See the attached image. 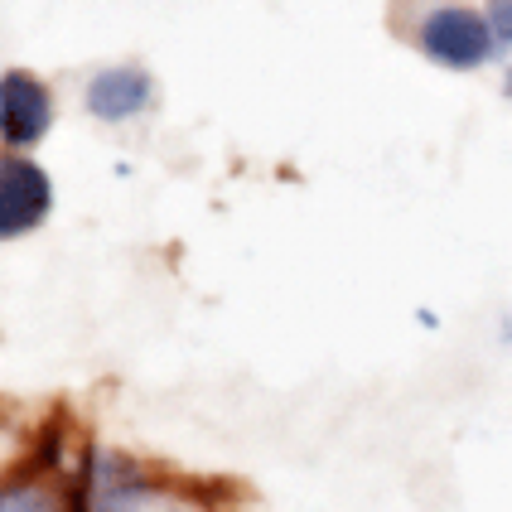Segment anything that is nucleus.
<instances>
[{"instance_id": "nucleus-7", "label": "nucleus", "mask_w": 512, "mask_h": 512, "mask_svg": "<svg viewBox=\"0 0 512 512\" xmlns=\"http://www.w3.org/2000/svg\"><path fill=\"white\" fill-rule=\"evenodd\" d=\"M484 20L498 39L503 58H512V0H484Z\"/></svg>"}, {"instance_id": "nucleus-1", "label": "nucleus", "mask_w": 512, "mask_h": 512, "mask_svg": "<svg viewBox=\"0 0 512 512\" xmlns=\"http://www.w3.org/2000/svg\"><path fill=\"white\" fill-rule=\"evenodd\" d=\"M83 512H228L218 488L160 474L126 450L92 445L78 464Z\"/></svg>"}, {"instance_id": "nucleus-4", "label": "nucleus", "mask_w": 512, "mask_h": 512, "mask_svg": "<svg viewBox=\"0 0 512 512\" xmlns=\"http://www.w3.org/2000/svg\"><path fill=\"white\" fill-rule=\"evenodd\" d=\"M54 131V92L29 68L0 73V145L5 150H34Z\"/></svg>"}, {"instance_id": "nucleus-9", "label": "nucleus", "mask_w": 512, "mask_h": 512, "mask_svg": "<svg viewBox=\"0 0 512 512\" xmlns=\"http://www.w3.org/2000/svg\"><path fill=\"white\" fill-rule=\"evenodd\" d=\"M498 87H503V102L512 107V58H503V83Z\"/></svg>"}, {"instance_id": "nucleus-6", "label": "nucleus", "mask_w": 512, "mask_h": 512, "mask_svg": "<svg viewBox=\"0 0 512 512\" xmlns=\"http://www.w3.org/2000/svg\"><path fill=\"white\" fill-rule=\"evenodd\" d=\"M0 512H83L78 474H63L58 464H20L0 479Z\"/></svg>"}, {"instance_id": "nucleus-2", "label": "nucleus", "mask_w": 512, "mask_h": 512, "mask_svg": "<svg viewBox=\"0 0 512 512\" xmlns=\"http://www.w3.org/2000/svg\"><path fill=\"white\" fill-rule=\"evenodd\" d=\"M397 34L445 73H484L503 49L474 0H397Z\"/></svg>"}, {"instance_id": "nucleus-5", "label": "nucleus", "mask_w": 512, "mask_h": 512, "mask_svg": "<svg viewBox=\"0 0 512 512\" xmlns=\"http://www.w3.org/2000/svg\"><path fill=\"white\" fill-rule=\"evenodd\" d=\"M83 107L102 126L136 121V116H145L155 107V78L145 68H136V63H112V68H102V73L87 78Z\"/></svg>"}, {"instance_id": "nucleus-8", "label": "nucleus", "mask_w": 512, "mask_h": 512, "mask_svg": "<svg viewBox=\"0 0 512 512\" xmlns=\"http://www.w3.org/2000/svg\"><path fill=\"white\" fill-rule=\"evenodd\" d=\"M25 450H29V435H25V430L0 426V479L20 469V455H25Z\"/></svg>"}, {"instance_id": "nucleus-3", "label": "nucleus", "mask_w": 512, "mask_h": 512, "mask_svg": "<svg viewBox=\"0 0 512 512\" xmlns=\"http://www.w3.org/2000/svg\"><path fill=\"white\" fill-rule=\"evenodd\" d=\"M54 213V179L39 160L20 150L0 155V242H20L39 232Z\"/></svg>"}]
</instances>
